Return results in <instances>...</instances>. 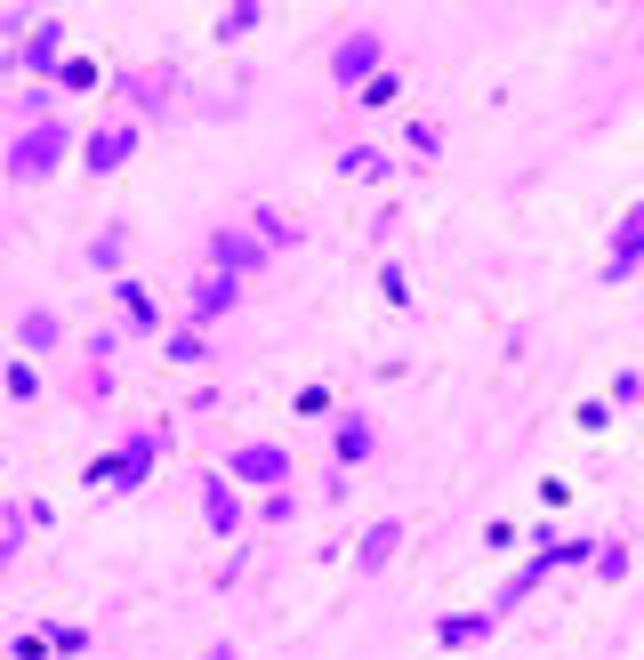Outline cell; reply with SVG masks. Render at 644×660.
<instances>
[{
    "instance_id": "16",
    "label": "cell",
    "mask_w": 644,
    "mask_h": 660,
    "mask_svg": "<svg viewBox=\"0 0 644 660\" xmlns=\"http://www.w3.org/2000/svg\"><path fill=\"white\" fill-rule=\"evenodd\" d=\"M338 169H347V178H387V169H395V161H387V154H370V146H355V154H347V161H338Z\"/></svg>"
},
{
    "instance_id": "17",
    "label": "cell",
    "mask_w": 644,
    "mask_h": 660,
    "mask_svg": "<svg viewBox=\"0 0 644 660\" xmlns=\"http://www.w3.org/2000/svg\"><path fill=\"white\" fill-rule=\"evenodd\" d=\"M484 629H492V620H484V612H459V620H444V644H476Z\"/></svg>"
},
{
    "instance_id": "19",
    "label": "cell",
    "mask_w": 644,
    "mask_h": 660,
    "mask_svg": "<svg viewBox=\"0 0 644 660\" xmlns=\"http://www.w3.org/2000/svg\"><path fill=\"white\" fill-rule=\"evenodd\" d=\"M250 24H258V9H226L218 17V41H234V32H250Z\"/></svg>"
},
{
    "instance_id": "15",
    "label": "cell",
    "mask_w": 644,
    "mask_h": 660,
    "mask_svg": "<svg viewBox=\"0 0 644 660\" xmlns=\"http://www.w3.org/2000/svg\"><path fill=\"white\" fill-rule=\"evenodd\" d=\"M201 355H210V338H201V323L169 331V363H201Z\"/></svg>"
},
{
    "instance_id": "9",
    "label": "cell",
    "mask_w": 644,
    "mask_h": 660,
    "mask_svg": "<svg viewBox=\"0 0 644 660\" xmlns=\"http://www.w3.org/2000/svg\"><path fill=\"white\" fill-rule=\"evenodd\" d=\"M24 65H32V73H57V65H65V24H32Z\"/></svg>"
},
{
    "instance_id": "6",
    "label": "cell",
    "mask_w": 644,
    "mask_h": 660,
    "mask_svg": "<svg viewBox=\"0 0 644 660\" xmlns=\"http://www.w3.org/2000/svg\"><path fill=\"white\" fill-rule=\"evenodd\" d=\"M234 298H242V283H234V274H201V283H194V323L234 315Z\"/></svg>"
},
{
    "instance_id": "1",
    "label": "cell",
    "mask_w": 644,
    "mask_h": 660,
    "mask_svg": "<svg viewBox=\"0 0 644 660\" xmlns=\"http://www.w3.org/2000/svg\"><path fill=\"white\" fill-rule=\"evenodd\" d=\"M65 154H73V129H65V121H41V129H24L17 146H9V178H49Z\"/></svg>"
},
{
    "instance_id": "5",
    "label": "cell",
    "mask_w": 644,
    "mask_h": 660,
    "mask_svg": "<svg viewBox=\"0 0 644 660\" xmlns=\"http://www.w3.org/2000/svg\"><path fill=\"white\" fill-rule=\"evenodd\" d=\"M146 475H153V435H138V443H121L113 460H97V483H129V492H138Z\"/></svg>"
},
{
    "instance_id": "10",
    "label": "cell",
    "mask_w": 644,
    "mask_h": 660,
    "mask_svg": "<svg viewBox=\"0 0 644 660\" xmlns=\"http://www.w3.org/2000/svg\"><path fill=\"white\" fill-rule=\"evenodd\" d=\"M395 548H403V524L387 515V524H370V532H363V548H355V564H363V572H379V564H387Z\"/></svg>"
},
{
    "instance_id": "14",
    "label": "cell",
    "mask_w": 644,
    "mask_h": 660,
    "mask_svg": "<svg viewBox=\"0 0 644 660\" xmlns=\"http://www.w3.org/2000/svg\"><path fill=\"white\" fill-rule=\"evenodd\" d=\"M395 97H403V81H395V73H379V81H363V89H355V106H363V114H387Z\"/></svg>"
},
{
    "instance_id": "8",
    "label": "cell",
    "mask_w": 644,
    "mask_h": 660,
    "mask_svg": "<svg viewBox=\"0 0 644 660\" xmlns=\"http://www.w3.org/2000/svg\"><path fill=\"white\" fill-rule=\"evenodd\" d=\"M201 515H210V532H234V524H242V500H234V483H226V475L201 483Z\"/></svg>"
},
{
    "instance_id": "2",
    "label": "cell",
    "mask_w": 644,
    "mask_h": 660,
    "mask_svg": "<svg viewBox=\"0 0 644 660\" xmlns=\"http://www.w3.org/2000/svg\"><path fill=\"white\" fill-rule=\"evenodd\" d=\"M379 57H387L379 32H347V41H338V57H330V81H347V89L379 81Z\"/></svg>"
},
{
    "instance_id": "4",
    "label": "cell",
    "mask_w": 644,
    "mask_h": 660,
    "mask_svg": "<svg viewBox=\"0 0 644 660\" xmlns=\"http://www.w3.org/2000/svg\"><path fill=\"white\" fill-rule=\"evenodd\" d=\"M234 475L283 492V483H290V451H283V443H234Z\"/></svg>"
},
{
    "instance_id": "12",
    "label": "cell",
    "mask_w": 644,
    "mask_h": 660,
    "mask_svg": "<svg viewBox=\"0 0 644 660\" xmlns=\"http://www.w3.org/2000/svg\"><path fill=\"white\" fill-rule=\"evenodd\" d=\"M370 451H379V435H370V420H338V460H370Z\"/></svg>"
},
{
    "instance_id": "20",
    "label": "cell",
    "mask_w": 644,
    "mask_h": 660,
    "mask_svg": "<svg viewBox=\"0 0 644 660\" xmlns=\"http://www.w3.org/2000/svg\"><path fill=\"white\" fill-rule=\"evenodd\" d=\"M201 660H234V644H210V652H201Z\"/></svg>"
},
{
    "instance_id": "18",
    "label": "cell",
    "mask_w": 644,
    "mask_h": 660,
    "mask_svg": "<svg viewBox=\"0 0 644 660\" xmlns=\"http://www.w3.org/2000/svg\"><path fill=\"white\" fill-rule=\"evenodd\" d=\"M24 346H57V315H24Z\"/></svg>"
},
{
    "instance_id": "13",
    "label": "cell",
    "mask_w": 644,
    "mask_h": 660,
    "mask_svg": "<svg viewBox=\"0 0 644 660\" xmlns=\"http://www.w3.org/2000/svg\"><path fill=\"white\" fill-rule=\"evenodd\" d=\"M636 258H644V210H628V218H621V242H613V274H628Z\"/></svg>"
},
{
    "instance_id": "11",
    "label": "cell",
    "mask_w": 644,
    "mask_h": 660,
    "mask_svg": "<svg viewBox=\"0 0 644 660\" xmlns=\"http://www.w3.org/2000/svg\"><path fill=\"white\" fill-rule=\"evenodd\" d=\"M113 298H121V323H138V331H161V306L146 298V283H113Z\"/></svg>"
},
{
    "instance_id": "7",
    "label": "cell",
    "mask_w": 644,
    "mask_h": 660,
    "mask_svg": "<svg viewBox=\"0 0 644 660\" xmlns=\"http://www.w3.org/2000/svg\"><path fill=\"white\" fill-rule=\"evenodd\" d=\"M210 258H218V274H234V283H242V266L266 258V242H250V234H234V226H226V234L210 242Z\"/></svg>"
},
{
    "instance_id": "3",
    "label": "cell",
    "mask_w": 644,
    "mask_h": 660,
    "mask_svg": "<svg viewBox=\"0 0 644 660\" xmlns=\"http://www.w3.org/2000/svg\"><path fill=\"white\" fill-rule=\"evenodd\" d=\"M129 154H138V121H106V129L81 146V169H89V178H113Z\"/></svg>"
}]
</instances>
